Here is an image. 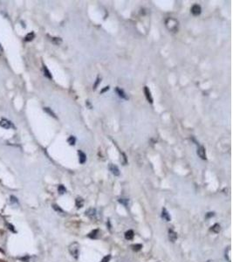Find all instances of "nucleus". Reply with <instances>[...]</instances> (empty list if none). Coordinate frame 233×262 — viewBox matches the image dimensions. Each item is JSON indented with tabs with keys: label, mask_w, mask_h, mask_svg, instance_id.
<instances>
[{
	"label": "nucleus",
	"mask_w": 233,
	"mask_h": 262,
	"mask_svg": "<svg viewBox=\"0 0 233 262\" xmlns=\"http://www.w3.org/2000/svg\"><path fill=\"white\" fill-rule=\"evenodd\" d=\"M52 41L53 44L57 45V46H59V45H60L62 43V39L60 38H52Z\"/></svg>",
	"instance_id": "20"
},
{
	"label": "nucleus",
	"mask_w": 233,
	"mask_h": 262,
	"mask_svg": "<svg viewBox=\"0 0 233 262\" xmlns=\"http://www.w3.org/2000/svg\"><path fill=\"white\" fill-rule=\"evenodd\" d=\"M86 105H87V106H88V107H89V108H92V106H91V104H90V103H89V101H88V100H86Z\"/></svg>",
	"instance_id": "31"
},
{
	"label": "nucleus",
	"mask_w": 233,
	"mask_h": 262,
	"mask_svg": "<svg viewBox=\"0 0 233 262\" xmlns=\"http://www.w3.org/2000/svg\"><path fill=\"white\" fill-rule=\"evenodd\" d=\"M78 154H79V156H80V162L82 164L85 163L86 161V154H85L83 151H81V150H79V151H78Z\"/></svg>",
	"instance_id": "11"
},
{
	"label": "nucleus",
	"mask_w": 233,
	"mask_h": 262,
	"mask_svg": "<svg viewBox=\"0 0 233 262\" xmlns=\"http://www.w3.org/2000/svg\"><path fill=\"white\" fill-rule=\"evenodd\" d=\"M161 217L164 218V219L166 220V221H170V219H171V218H170V216H169V212H167V210H166L165 208L162 209V212H161Z\"/></svg>",
	"instance_id": "12"
},
{
	"label": "nucleus",
	"mask_w": 233,
	"mask_h": 262,
	"mask_svg": "<svg viewBox=\"0 0 233 262\" xmlns=\"http://www.w3.org/2000/svg\"><path fill=\"white\" fill-rule=\"evenodd\" d=\"M53 208L55 209L56 211H58V212H63V211L61 210V209L60 208V207H58L57 205H53Z\"/></svg>",
	"instance_id": "29"
},
{
	"label": "nucleus",
	"mask_w": 233,
	"mask_h": 262,
	"mask_svg": "<svg viewBox=\"0 0 233 262\" xmlns=\"http://www.w3.org/2000/svg\"><path fill=\"white\" fill-rule=\"evenodd\" d=\"M67 142H68V143H69L70 145H74V144H75V142H76V138L74 137V136H71L69 138L67 139Z\"/></svg>",
	"instance_id": "21"
},
{
	"label": "nucleus",
	"mask_w": 233,
	"mask_h": 262,
	"mask_svg": "<svg viewBox=\"0 0 233 262\" xmlns=\"http://www.w3.org/2000/svg\"><path fill=\"white\" fill-rule=\"evenodd\" d=\"M213 216H214L213 212H209V213L206 215V218H210V217H213Z\"/></svg>",
	"instance_id": "30"
},
{
	"label": "nucleus",
	"mask_w": 233,
	"mask_h": 262,
	"mask_svg": "<svg viewBox=\"0 0 233 262\" xmlns=\"http://www.w3.org/2000/svg\"><path fill=\"white\" fill-rule=\"evenodd\" d=\"M34 38H35V34H34V32H32L26 35L25 38V41H31V40H32Z\"/></svg>",
	"instance_id": "17"
},
{
	"label": "nucleus",
	"mask_w": 233,
	"mask_h": 262,
	"mask_svg": "<svg viewBox=\"0 0 233 262\" xmlns=\"http://www.w3.org/2000/svg\"><path fill=\"white\" fill-rule=\"evenodd\" d=\"M108 168H109L110 171L112 172V174H114V176H120V170L116 165H114V164H113V163H110Z\"/></svg>",
	"instance_id": "7"
},
{
	"label": "nucleus",
	"mask_w": 233,
	"mask_h": 262,
	"mask_svg": "<svg viewBox=\"0 0 233 262\" xmlns=\"http://www.w3.org/2000/svg\"><path fill=\"white\" fill-rule=\"evenodd\" d=\"M110 259H111V255H107V256H105L102 259L100 262H108L110 260Z\"/></svg>",
	"instance_id": "26"
},
{
	"label": "nucleus",
	"mask_w": 233,
	"mask_h": 262,
	"mask_svg": "<svg viewBox=\"0 0 233 262\" xmlns=\"http://www.w3.org/2000/svg\"><path fill=\"white\" fill-rule=\"evenodd\" d=\"M43 71H44V74H45V76H46V78H48V79H50V80H52V74H51V73H50V71L48 70V69H47V67H46V66H45V65H44V66H43Z\"/></svg>",
	"instance_id": "14"
},
{
	"label": "nucleus",
	"mask_w": 233,
	"mask_h": 262,
	"mask_svg": "<svg viewBox=\"0 0 233 262\" xmlns=\"http://www.w3.org/2000/svg\"><path fill=\"white\" fill-rule=\"evenodd\" d=\"M132 247H133L134 251H139L141 250V248H142V246L141 244H136V245H134Z\"/></svg>",
	"instance_id": "24"
},
{
	"label": "nucleus",
	"mask_w": 233,
	"mask_h": 262,
	"mask_svg": "<svg viewBox=\"0 0 233 262\" xmlns=\"http://www.w3.org/2000/svg\"><path fill=\"white\" fill-rule=\"evenodd\" d=\"M115 91H116V93L118 94V95H119L120 97H121V98L124 99V100H128V97L127 96L126 93L124 92V91L122 90V89H121L120 87H116V88H115Z\"/></svg>",
	"instance_id": "10"
},
{
	"label": "nucleus",
	"mask_w": 233,
	"mask_h": 262,
	"mask_svg": "<svg viewBox=\"0 0 233 262\" xmlns=\"http://www.w3.org/2000/svg\"><path fill=\"white\" fill-rule=\"evenodd\" d=\"M197 155L199 156V157L203 160H206V152L205 148L203 146H200L197 150Z\"/></svg>",
	"instance_id": "6"
},
{
	"label": "nucleus",
	"mask_w": 233,
	"mask_h": 262,
	"mask_svg": "<svg viewBox=\"0 0 233 262\" xmlns=\"http://www.w3.org/2000/svg\"><path fill=\"white\" fill-rule=\"evenodd\" d=\"M134 236H135V233H134V232L132 230H129V231H128V232H126V233H125L126 239H128V240L133 239Z\"/></svg>",
	"instance_id": "13"
},
{
	"label": "nucleus",
	"mask_w": 233,
	"mask_h": 262,
	"mask_svg": "<svg viewBox=\"0 0 233 262\" xmlns=\"http://www.w3.org/2000/svg\"><path fill=\"white\" fill-rule=\"evenodd\" d=\"M225 258L227 259V260L229 262H231V249H228L227 250V253H225Z\"/></svg>",
	"instance_id": "25"
},
{
	"label": "nucleus",
	"mask_w": 233,
	"mask_h": 262,
	"mask_svg": "<svg viewBox=\"0 0 233 262\" xmlns=\"http://www.w3.org/2000/svg\"><path fill=\"white\" fill-rule=\"evenodd\" d=\"M44 110L46 111L47 114H49L51 116H52V117H54V118H56V114H54V112L52 111V109H51L50 108H44Z\"/></svg>",
	"instance_id": "19"
},
{
	"label": "nucleus",
	"mask_w": 233,
	"mask_h": 262,
	"mask_svg": "<svg viewBox=\"0 0 233 262\" xmlns=\"http://www.w3.org/2000/svg\"><path fill=\"white\" fill-rule=\"evenodd\" d=\"M108 89H109V87H108H108H104L103 89H102V90L100 91V94H104V93H105L106 91H108Z\"/></svg>",
	"instance_id": "28"
},
{
	"label": "nucleus",
	"mask_w": 233,
	"mask_h": 262,
	"mask_svg": "<svg viewBox=\"0 0 233 262\" xmlns=\"http://www.w3.org/2000/svg\"><path fill=\"white\" fill-rule=\"evenodd\" d=\"M75 204H76V206H77V208H81L84 205V200L81 198H76Z\"/></svg>",
	"instance_id": "15"
},
{
	"label": "nucleus",
	"mask_w": 233,
	"mask_h": 262,
	"mask_svg": "<svg viewBox=\"0 0 233 262\" xmlns=\"http://www.w3.org/2000/svg\"><path fill=\"white\" fill-rule=\"evenodd\" d=\"M169 239L171 242H175V240L177 239V233L175 232L174 230H169Z\"/></svg>",
	"instance_id": "9"
},
{
	"label": "nucleus",
	"mask_w": 233,
	"mask_h": 262,
	"mask_svg": "<svg viewBox=\"0 0 233 262\" xmlns=\"http://www.w3.org/2000/svg\"><path fill=\"white\" fill-rule=\"evenodd\" d=\"M144 94H145V96H146V98H147V101L150 102V103H153V98H152V95H151V92H150L149 90V88L147 87H144Z\"/></svg>",
	"instance_id": "8"
},
{
	"label": "nucleus",
	"mask_w": 233,
	"mask_h": 262,
	"mask_svg": "<svg viewBox=\"0 0 233 262\" xmlns=\"http://www.w3.org/2000/svg\"><path fill=\"white\" fill-rule=\"evenodd\" d=\"M58 191L60 192V194H64L65 192L66 191V187H65L64 185H62V184H60V185L59 186V188H58Z\"/></svg>",
	"instance_id": "22"
},
{
	"label": "nucleus",
	"mask_w": 233,
	"mask_h": 262,
	"mask_svg": "<svg viewBox=\"0 0 233 262\" xmlns=\"http://www.w3.org/2000/svg\"><path fill=\"white\" fill-rule=\"evenodd\" d=\"M85 213H86V216H87L91 219H94L96 218V214H97L95 208H89L87 211H86Z\"/></svg>",
	"instance_id": "3"
},
{
	"label": "nucleus",
	"mask_w": 233,
	"mask_h": 262,
	"mask_svg": "<svg viewBox=\"0 0 233 262\" xmlns=\"http://www.w3.org/2000/svg\"><path fill=\"white\" fill-rule=\"evenodd\" d=\"M69 252L75 260H78L80 254V245L77 242H74L69 246Z\"/></svg>",
	"instance_id": "1"
},
{
	"label": "nucleus",
	"mask_w": 233,
	"mask_h": 262,
	"mask_svg": "<svg viewBox=\"0 0 233 262\" xmlns=\"http://www.w3.org/2000/svg\"><path fill=\"white\" fill-rule=\"evenodd\" d=\"M98 232H99V231H98V230H94V231H93V232H92L91 233H90L89 235H88V237H89V238H96V235H97V233H98Z\"/></svg>",
	"instance_id": "23"
},
{
	"label": "nucleus",
	"mask_w": 233,
	"mask_h": 262,
	"mask_svg": "<svg viewBox=\"0 0 233 262\" xmlns=\"http://www.w3.org/2000/svg\"><path fill=\"white\" fill-rule=\"evenodd\" d=\"M201 12H202V8L201 6L198 5V4H194L191 7V13L194 16H198V15L201 14Z\"/></svg>",
	"instance_id": "5"
},
{
	"label": "nucleus",
	"mask_w": 233,
	"mask_h": 262,
	"mask_svg": "<svg viewBox=\"0 0 233 262\" xmlns=\"http://www.w3.org/2000/svg\"><path fill=\"white\" fill-rule=\"evenodd\" d=\"M119 202L127 207V206L128 205V203H129V199H128V198H120Z\"/></svg>",
	"instance_id": "18"
},
{
	"label": "nucleus",
	"mask_w": 233,
	"mask_h": 262,
	"mask_svg": "<svg viewBox=\"0 0 233 262\" xmlns=\"http://www.w3.org/2000/svg\"><path fill=\"white\" fill-rule=\"evenodd\" d=\"M0 127H2L3 128H5V129H8V128L13 127V125L10 121L6 120V119H2L0 121Z\"/></svg>",
	"instance_id": "4"
},
{
	"label": "nucleus",
	"mask_w": 233,
	"mask_h": 262,
	"mask_svg": "<svg viewBox=\"0 0 233 262\" xmlns=\"http://www.w3.org/2000/svg\"><path fill=\"white\" fill-rule=\"evenodd\" d=\"M100 79L99 78V77H98V78L96 79V81H95V83H94V87H93V88L94 89V90H95L96 88H97L98 85H99V83H100Z\"/></svg>",
	"instance_id": "27"
},
{
	"label": "nucleus",
	"mask_w": 233,
	"mask_h": 262,
	"mask_svg": "<svg viewBox=\"0 0 233 262\" xmlns=\"http://www.w3.org/2000/svg\"><path fill=\"white\" fill-rule=\"evenodd\" d=\"M207 262H215V261H214V260H208Z\"/></svg>",
	"instance_id": "32"
},
{
	"label": "nucleus",
	"mask_w": 233,
	"mask_h": 262,
	"mask_svg": "<svg viewBox=\"0 0 233 262\" xmlns=\"http://www.w3.org/2000/svg\"><path fill=\"white\" fill-rule=\"evenodd\" d=\"M220 225L218 224H215L213 226H211V228H210V231H212L213 232H215V233H218V232H220Z\"/></svg>",
	"instance_id": "16"
},
{
	"label": "nucleus",
	"mask_w": 233,
	"mask_h": 262,
	"mask_svg": "<svg viewBox=\"0 0 233 262\" xmlns=\"http://www.w3.org/2000/svg\"><path fill=\"white\" fill-rule=\"evenodd\" d=\"M166 26L168 27L169 31H173V32H175L177 30L178 27V22L175 19L172 18H169L167 20H166Z\"/></svg>",
	"instance_id": "2"
}]
</instances>
